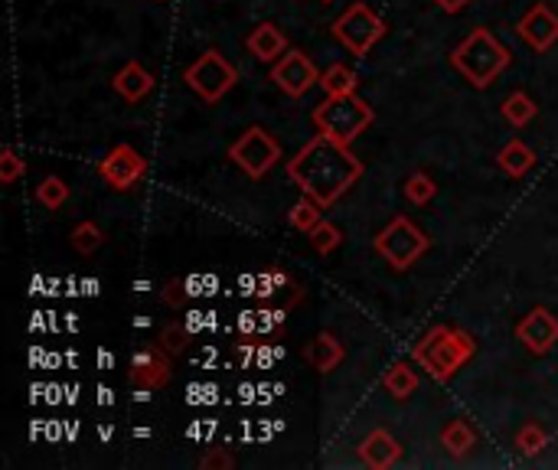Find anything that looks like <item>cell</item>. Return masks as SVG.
<instances>
[{"instance_id":"obj_1","label":"cell","mask_w":558,"mask_h":470,"mask_svg":"<svg viewBox=\"0 0 558 470\" xmlns=\"http://www.w3.org/2000/svg\"><path fill=\"white\" fill-rule=\"evenodd\" d=\"M359 173H363V160L350 151V144L330 141L324 134L304 144L288 164V177L294 180V187L314 196L320 206L337 203L359 180Z\"/></svg>"},{"instance_id":"obj_2","label":"cell","mask_w":558,"mask_h":470,"mask_svg":"<svg viewBox=\"0 0 558 470\" xmlns=\"http://www.w3.org/2000/svg\"><path fill=\"white\" fill-rule=\"evenodd\" d=\"M510 49H506L487 27L470 30L461 43L454 46L451 63L461 76L474 85V89H487L496 79L503 76L506 66H510Z\"/></svg>"},{"instance_id":"obj_3","label":"cell","mask_w":558,"mask_h":470,"mask_svg":"<svg viewBox=\"0 0 558 470\" xmlns=\"http://www.w3.org/2000/svg\"><path fill=\"white\" fill-rule=\"evenodd\" d=\"M474 353H477V340L461 327H431L412 350L418 366L428 369L438 382H448Z\"/></svg>"},{"instance_id":"obj_4","label":"cell","mask_w":558,"mask_h":470,"mask_svg":"<svg viewBox=\"0 0 558 470\" xmlns=\"http://www.w3.org/2000/svg\"><path fill=\"white\" fill-rule=\"evenodd\" d=\"M372 108L366 98H359L356 92L346 95H327L324 102L314 108V125L317 131L330 141L340 144H353L359 134H366L372 125Z\"/></svg>"},{"instance_id":"obj_5","label":"cell","mask_w":558,"mask_h":470,"mask_svg":"<svg viewBox=\"0 0 558 470\" xmlns=\"http://www.w3.org/2000/svg\"><path fill=\"white\" fill-rule=\"evenodd\" d=\"M376 252L386 258L392 268H412L421 255L428 252V235L421 232L412 219L405 216H395L386 229L376 235Z\"/></svg>"},{"instance_id":"obj_6","label":"cell","mask_w":558,"mask_h":470,"mask_svg":"<svg viewBox=\"0 0 558 470\" xmlns=\"http://www.w3.org/2000/svg\"><path fill=\"white\" fill-rule=\"evenodd\" d=\"M333 36L350 49L353 56H366L382 36H386V23L366 4H350L343 14L333 20Z\"/></svg>"},{"instance_id":"obj_7","label":"cell","mask_w":558,"mask_h":470,"mask_svg":"<svg viewBox=\"0 0 558 470\" xmlns=\"http://www.w3.org/2000/svg\"><path fill=\"white\" fill-rule=\"evenodd\" d=\"M183 82L203 98V102H222L229 95V89L239 82V72L229 66V59L219 53V49H209L196 63L183 72Z\"/></svg>"},{"instance_id":"obj_8","label":"cell","mask_w":558,"mask_h":470,"mask_svg":"<svg viewBox=\"0 0 558 470\" xmlns=\"http://www.w3.org/2000/svg\"><path fill=\"white\" fill-rule=\"evenodd\" d=\"M229 157L248 173V177L258 180L281 160V144L271 138V131L265 128H248L239 134V141L229 147Z\"/></svg>"},{"instance_id":"obj_9","label":"cell","mask_w":558,"mask_h":470,"mask_svg":"<svg viewBox=\"0 0 558 470\" xmlns=\"http://www.w3.org/2000/svg\"><path fill=\"white\" fill-rule=\"evenodd\" d=\"M271 82H275L288 98H301L314 89V85H320V72L310 63L307 53L288 49V56H281L278 63L271 66Z\"/></svg>"},{"instance_id":"obj_10","label":"cell","mask_w":558,"mask_h":470,"mask_svg":"<svg viewBox=\"0 0 558 470\" xmlns=\"http://www.w3.org/2000/svg\"><path fill=\"white\" fill-rule=\"evenodd\" d=\"M98 173H102V180L111 190H131L147 173V160L131 144H115L98 164Z\"/></svg>"},{"instance_id":"obj_11","label":"cell","mask_w":558,"mask_h":470,"mask_svg":"<svg viewBox=\"0 0 558 470\" xmlns=\"http://www.w3.org/2000/svg\"><path fill=\"white\" fill-rule=\"evenodd\" d=\"M516 340L536 356L549 353L552 346L558 343V317L552 311H545V307H532V311L519 320Z\"/></svg>"},{"instance_id":"obj_12","label":"cell","mask_w":558,"mask_h":470,"mask_svg":"<svg viewBox=\"0 0 558 470\" xmlns=\"http://www.w3.org/2000/svg\"><path fill=\"white\" fill-rule=\"evenodd\" d=\"M519 40H526L536 53H545L558 43V14L549 4H536L529 14L516 23Z\"/></svg>"},{"instance_id":"obj_13","label":"cell","mask_w":558,"mask_h":470,"mask_svg":"<svg viewBox=\"0 0 558 470\" xmlns=\"http://www.w3.org/2000/svg\"><path fill=\"white\" fill-rule=\"evenodd\" d=\"M128 382L138 389H160L170 382V363L164 353H157L154 346H141L138 353L131 356L128 366Z\"/></svg>"},{"instance_id":"obj_14","label":"cell","mask_w":558,"mask_h":470,"mask_svg":"<svg viewBox=\"0 0 558 470\" xmlns=\"http://www.w3.org/2000/svg\"><path fill=\"white\" fill-rule=\"evenodd\" d=\"M359 457H363L366 467H376V470H386L392 464H399L402 457V444L395 441L389 431L376 428L372 435H366V441L359 444Z\"/></svg>"},{"instance_id":"obj_15","label":"cell","mask_w":558,"mask_h":470,"mask_svg":"<svg viewBox=\"0 0 558 470\" xmlns=\"http://www.w3.org/2000/svg\"><path fill=\"white\" fill-rule=\"evenodd\" d=\"M343 356H346L343 343L333 337V333H327V330L304 343V360L314 366L317 373H333V369L343 363Z\"/></svg>"},{"instance_id":"obj_16","label":"cell","mask_w":558,"mask_h":470,"mask_svg":"<svg viewBox=\"0 0 558 470\" xmlns=\"http://www.w3.org/2000/svg\"><path fill=\"white\" fill-rule=\"evenodd\" d=\"M248 53L255 59H262V63H271V59L284 56V49H288V36L281 33L278 23H258V27L248 33Z\"/></svg>"},{"instance_id":"obj_17","label":"cell","mask_w":558,"mask_h":470,"mask_svg":"<svg viewBox=\"0 0 558 470\" xmlns=\"http://www.w3.org/2000/svg\"><path fill=\"white\" fill-rule=\"evenodd\" d=\"M151 89H154V76L141 63H124L115 76V92L124 102H141V98L151 95Z\"/></svg>"},{"instance_id":"obj_18","label":"cell","mask_w":558,"mask_h":470,"mask_svg":"<svg viewBox=\"0 0 558 470\" xmlns=\"http://www.w3.org/2000/svg\"><path fill=\"white\" fill-rule=\"evenodd\" d=\"M496 164H500L503 173H510V177H523V173H529L532 167H536V151H532V147L523 144L519 138H513L510 144L500 147Z\"/></svg>"},{"instance_id":"obj_19","label":"cell","mask_w":558,"mask_h":470,"mask_svg":"<svg viewBox=\"0 0 558 470\" xmlns=\"http://www.w3.org/2000/svg\"><path fill=\"white\" fill-rule=\"evenodd\" d=\"M382 386H386V392L392 395V399L405 402L408 395H415L418 376H415V369H408V363H392L386 369V376H382Z\"/></svg>"},{"instance_id":"obj_20","label":"cell","mask_w":558,"mask_h":470,"mask_svg":"<svg viewBox=\"0 0 558 470\" xmlns=\"http://www.w3.org/2000/svg\"><path fill=\"white\" fill-rule=\"evenodd\" d=\"M500 111H503V118L510 121L513 128H526L529 121L539 115V105L532 102V98H529L526 92H513V95H506V98H503Z\"/></svg>"},{"instance_id":"obj_21","label":"cell","mask_w":558,"mask_h":470,"mask_svg":"<svg viewBox=\"0 0 558 470\" xmlns=\"http://www.w3.org/2000/svg\"><path fill=\"white\" fill-rule=\"evenodd\" d=\"M441 444H444V451H448L451 457H464V454L474 451L477 435H474V428H470L467 422H451L448 428L441 431Z\"/></svg>"},{"instance_id":"obj_22","label":"cell","mask_w":558,"mask_h":470,"mask_svg":"<svg viewBox=\"0 0 558 470\" xmlns=\"http://www.w3.org/2000/svg\"><path fill=\"white\" fill-rule=\"evenodd\" d=\"M320 85H324L327 95H346V92H356V72L350 66H330L327 72H320Z\"/></svg>"},{"instance_id":"obj_23","label":"cell","mask_w":558,"mask_h":470,"mask_svg":"<svg viewBox=\"0 0 558 470\" xmlns=\"http://www.w3.org/2000/svg\"><path fill=\"white\" fill-rule=\"evenodd\" d=\"M320 209H324V206H320V203L314 200V196L304 193L301 200H297V203L291 206V213H288L291 226L301 229V232H310V229H314L317 222H320Z\"/></svg>"},{"instance_id":"obj_24","label":"cell","mask_w":558,"mask_h":470,"mask_svg":"<svg viewBox=\"0 0 558 470\" xmlns=\"http://www.w3.org/2000/svg\"><path fill=\"white\" fill-rule=\"evenodd\" d=\"M102 242H105V235L102 229L95 226V222H79L76 229H72V249H76L79 255H92L102 249Z\"/></svg>"},{"instance_id":"obj_25","label":"cell","mask_w":558,"mask_h":470,"mask_svg":"<svg viewBox=\"0 0 558 470\" xmlns=\"http://www.w3.org/2000/svg\"><path fill=\"white\" fill-rule=\"evenodd\" d=\"M434 193H438V187H434V180L428 177V173H412V177L405 180V196H408V203L425 206V203L434 200Z\"/></svg>"},{"instance_id":"obj_26","label":"cell","mask_w":558,"mask_h":470,"mask_svg":"<svg viewBox=\"0 0 558 470\" xmlns=\"http://www.w3.org/2000/svg\"><path fill=\"white\" fill-rule=\"evenodd\" d=\"M307 235H310V245H314L320 255H330L343 242V232L337 226H330V222H324V219H320Z\"/></svg>"},{"instance_id":"obj_27","label":"cell","mask_w":558,"mask_h":470,"mask_svg":"<svg viewBox=\"0 0 558 470\" xmlns=\"http://www.w3.org/2000/svg\"><path fill=\"white\" fill-rule=\"evenodd\" d=\"M36 200H40L46 209H59L69 200V187L59 177H46L40 187H36Z\"/></svg>"},{"instance_id":"obj_28","label":"cell","mask_w":558,"mask_h":470,"mask_svg":"<svg viewBox=\"0 0 558 470\" xmlns=\"http://www.w3.org/2000/svg\"><path fill=\"white\" fill-rule=\"evenodd\" d=\"M516 448H519V454H523V457H536L545 448V431L539 425H526L516 435Z\"/></svg>"},{"instance_id":"obj_29","label":"cell","mask_w":558,"mask_h":470,"mask_svg":"<svg viewBox=\"0 0 558 470\" xmlns=\"http://www.w3.org/2000/svg\"><path fill=\"white\" fill-rule=\"evenodd\" d=\"M23 173V160L14 154V147H4L0 154V183H14Z\"/></svg>"},{"instance_id":"obj_30","label":"cell","mask_w":558,"mask_h":470,"mask_svg":"<svg viewBox=\"0 0 558 470\" xmlns=\"http://www.w3.org/2000/svg\"><path fill=\"white\" fill-rule=\"evenodd\" d=\"M160 346H164L167 353H183V346H186V330H183L180 324L164 327V333H160Z\"/></svg>"},{"instance_id":"obj_31","label":"cell","mask_w":558,"mask_h":470,"mask_svg":"<svg viewBox=\"0 0 558 470\" xmlns=\"http://www.w3.org/2000/svg\"><path fill=\"white\" fill-rule=\"evenodd\" d=\"M164 301H167L170 307H177V311H180V307L186 304V288H183V281H170V284H167Z\"/></svg>"},{"instance_id":"obj_32","label":"cell","mask_w":558,"mask_h":470,"mask_svg":"<svg viewBox=\"0 0 558 470\" xmlns=\"http://www.w3.org/2000/svg\"><path fill=\"white\" fill-rule=\"evenodd\" d=\"M235 461L229 454H222V451H213V454H206L203 457V467H232Z\"/></svg>"},{"instance_id":"obj_33","label":"cell","mask_w":558,"mask_h":470,"mask_svg":"<svg viewBox=\"0 0 558 470\" xmlns=\"http://www.w3.org/2000/svg\"><path fill=\"white\" fill-rule=\"evenodd\" d=\"M434 4H438L444 14H461V10L470 4V0H434Z\"/></svg>"},{"instance_id":"obj_34","label":"cell","mask_w":558,"mask_h":470,"mask_svg":"<svg viewBox=\"0 0 558 470\" xmlns=\"http://www.w3.org/2000/svg\"><path fill=\"white\" fill-rule=\"evenodd\" d=\"M255 327H262V320H258V314L245 311V314L239 317V330H242V333H252Z\"/></svg>"},{"instance_id":"obj_35","label":"cell","mask_w":558,"mask_h":470,"mask_svg":"<svg viewBox=\"0 0 558 470\" xmlns=\"http://www.w3.org/2000/svg\"><path fill=\"white\" fill-rule=\"evenodd\" d=\"M271 284H275V271L258 278V294H262V298H268V294H271Z\"/></svg>"},{"instance_id":"obj_36","label":"cell","mask_w":558,"mask_h":470,"mask_svg":"<svg viewBox=\"0 0 558 470\" xmlns=\"http://www.w3.org/2000/svg\"><path fill=\"white\" fill-rule=\"evenodd\" d=\"M275 284L281 288V284H288V275H281V271H275Z\"/></svg>"},{"instance_id":"obj_37","label":"cell","mask_w":558,"mask_h":470,"mask_svg":"<svg viewBox=\"0 0 558 470\" xmlns=\"http://www.w3.org/2000/svg\"><path fill=\"white\" fill-rule=\"evenodd\" d=\"M324 4H330V0H324Z\"/></svg>"}]
</instances>
